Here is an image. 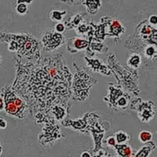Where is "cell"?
<instances>
[{"instance_id":"8fae6325","label":"cell","mask_w":157,"mask_h":157,"mask_svg":"<svg viewBox=\"0 0 157 157\" xmlns=\"http://www.w3.org/2000/svg\"><path fill=\"white\" fill-rule=\"evenodd\" d=\"M4 109V103L3 98L0 94V111H2Z\"/></svg>"},{"instance_id":"7a4b0ae2","label":"cell","mask_w":157,"mask_h":157,"mask_svg":"<svg viewBox=\"0 0 157 157\" xmlns=\"http://www.w3.org/2000/svg\"><path fill=\"white\" fill-rule=\"evenodd\" d=\"M1 94L4 101V109L9 114L19 117V112L26 109V103L11 85L4 86Z\"/></svg>"},{"instance_id":"4fadbf2b","label":"cell","mask_w":157,"mask_h":157,"mask_svg":"<svg viewBox=\"0 0 157 157\" xmlns=\"http://www.w3.org/2000/svg\"><path fill=\"white\" fill-rule=\"evenodd\" d=\"M82 157H90V154L87 152H84L82 155Z\"/></svg>"},{"instance_id":"ba28073f","label":"cell","mask_w":157,"mask_h":157,"mask_svg":"<svg viewBox=\"0 0 157 157\" xmlns=\"http://www.w3.org/2000/svg\"><path fill=\"white\" fill-rule=\"evenodd\" d=\"M121 152H122L121 153L123 156L128 157H129L131 155V151L128 147H125L123 148V150H121Z\"/></svg>"},{"instance_id":"7c38bea8","label":"cell","mask_w":157,"mask_h":157,"mask_svg":"<svg viewBox=\"0 0 157 157\" xmlns=\"http://www.w3.org/2000/svg\"><path fill=\"white\" fill-rule=\"evenodd\" d=\"M115 141L114 140V139L112 138L110 139L109 140V143L110 144V145H114L115 144Z\"/></svg>"},{"instance_id":"6da1fadb","label":"cell","mask_w":157,"mask_h":157,"mask_svg":"<svg viewBox=\"0 0 157 157\" xmlns=\"http://www.w3.org/2000/svg\"><path fill=\"white\" fill-rule=\"evenodd\" d=\"M0 39L8 44V49L10 51L18 53V56H23L30 60H38L40 58L41 42L39 43L30 33H1Z\"/></svg>"},{"instance_id":"5bb4252c","label":"cell","mask_w":157,"mask_h":157,"mask_svg":"<svg viewBox=\"0 0 157 157\" xmlns=\"http://www.w3.org/2000/svg\"><path fill=\"white\" fill-rule=\"evenodd\" d=\"M3 151V147L1 145V144L0 143V155H1Z\"/></svg>"},{"instance_id":"30bf717a","label":"cell","mask_w":157,"mask_h":157,"mask_svg":"<svg viewBox=\"0 0 157 157\" xmlns=\"http://www.w3.org/2000/svg\"><path fill=\"white\" fill-rule=\"evenodd\" d=\"M117 140H118V142H122V141H124L126 139V136L124 134H118L117 136Z\"/></svg>"},{"instance_id":"277c9868","label":"cell","mask_w":157,"mask_h":157,"mask_svg":"<svg viewBox=\"0 0 157 157\" xmlns=\"http://www.w3.org/2000/svg\"><path fill=\"white\" fill-rule=\"evenodd\" d=\"M33 1H17L15 10L18 14L25 15L28 10V5Z\"/></svg>"},{"instance_id":"9c48e42d","label":"cell","mask_w":157,"mask_h":157,"mask_svg":"<svg viewBox=\"0 0 157 157\" xmlns=\"http://www.w3.org/2000/svg\"><path fill=\"white\" fill-rule=\"evenodd\" d=\"M8 126V123L2 117H0V129H5Z\"/></svg>"},{"instance_id":"8992f818","label":"cell","mask_w":157,"mask_h":157,"mask_svg":"<svg viewBox=\"0 0 157 157\" xmlns=\"http://www.w3.org/2000/svg\"><path fill=\"white\" fill-rule=\"evenodd\" d=\"M140 137L141 141H143V142H147V141L150 140L152 136H151V134L150 132H147V131H143V132H141Z\"/></svg>"},{"instance_id":"52a82bcc","label":"cell","mask_w":157,"mask_h":157,"mask_svg":"<svg viewBox=\"0 0 157 157\" xmlns=\"http://www.w3.org/2000/svg\"><path fill=\"white\" fill-rule=\"evenodd\" d=\"M55 30L58 33H62L65 31V26L63 24L58 23L55 25Z\"/></svg>"},{"instance_id":"5b68a950","label":"cell","mask_w":157,"mask_h":157,"mask_svg":"<svg viewBox=\"0 0 157 157\" xmlns=\"http://www.w3.org/2000/svg\"><path fill=\"white\" fill-rule=\"evenodd\" d=\"M65 14L64 12H61L58 10H52L50 12L49 17L52 21H60L63 18V15Z\"/></svg>"},{"instance_id":"9a60e30c","label":"cell","mask_w":157,"mask_h":157,"mask_svg":"<svg viewBox=\"0 0 157 157\" xmlns=\"http://www.w3.org/2000/svg\"><path fill=\"white\" fill-rule=\"evenodd\" d=\"M2 62V58L0 56V64Z\"/></svg>"},{"instance_id":"3957f363","label":"cell","mask_w":157,"mask_h":157,"mask_svg":"<svg viewBox=\"0 0 157 157\" xmlns=\"http://www.w3.org/2000/svg\"><path fill=\"white\" fill-rule=\"evenodd\" d=\"M62 40V36L55 30H46L42 34L41 38V45L47 52L53 51L58 47Z\"/></svg>"}]
</instances>
